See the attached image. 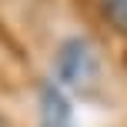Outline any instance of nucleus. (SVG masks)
Here are the masks:
<instances>
[{"label": "nucleus", "mask_w": 127, "mask_h": 127, "mask_svg": "<svg viewBox=\"0 0 127 127\" xmlns=\"http://www.w3.org/2000/svg\"><path fill=\"white\" fill-rule=\"evenodd\" d=\"M44 77H50L60 90H67L70 97H94L107 87L110 80V50L107 40L97 30L84 27H70L60 30L50 40L47 50V70Z\"/></svg>", "instance_id": "nucleus-1"}, {"label": "nucleus", "mask_w": 127, "mask_h": 127, "mask_svg": "<svg viewBox=\"0 0 127 127\" xmlns=\"http://www.w3.org/2000/svg\"><path fill=\"white\" fill-rule=\"evenodd\" d=\"M33 110H37V127H77L74 97L44 74L33 80Z\"/></svg>", "instance_id": "nucleus-2"}, {"label": "nucleus", "mask_w": 127, "mask_h": 127, "mask_svg": "<svg viewBox=\"0 0 127 127\" xmlns=\"http://www.w3.org/2000/svg\"><path fill=\"white\" fill-rule=\"evenodd\" d=\"M87 27L97 30L107 44H127V0H84Z\"/></svg>", "instance_id": "nucleus-3"}]
</instances>
